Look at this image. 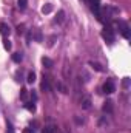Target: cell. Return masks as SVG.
<instances>
[{"instance_id": "cell-5", "label": "cell", "mask_w": 131, "mask_h": 133, "mask_svg": "<svg viewBox=\"0 0 131 133\" xmlns=\"http://www.w3.org/2000/svg\"><path fill=\"white\" fill-rule=\"evenodd\" d=\"M119 28H120V33H122V36H123L125 39H130V28H128L127 23L119 22Z\"/></svg>"}, {"instance_id": "cell-19", "label": "cell", "mask_w": 131, "mask_h": 133, "mask_svg": "<svg viewBox=\"0 0 131 133\" xmlns=\"http://www.w3.org/2000/svg\"><path fill=\"white\" fill-rule=\"evenodd\" d=\"M35 40H37V42H40V40H42V34H40L39 30H35Z\"/></svg>"}, {"instance_id": "cell-18", "label": "cell", "mask_w": 131, "mask_h": 133, "mask_svg": "<svg viewBox=\"0 0 131 133\" xmlns=\"http://www.w3.org/2000/svg\"><path fill=\"white\" fill-rule=\"evenodd\" d=\"M3 46H5V50H8V51H9L12 45H11V42H9L8 39H5V40H3Z\"/></svg>"}, {"instance_id": "cell-4", "label": "cell", "mask_w": 131, "mask_h": 133, "mask_svg": "<svg viewBox=\"0 0 131 133\" xmlns=\"http://www.w3.org/2000/svg\"><path fill=\"white\" fill-rule=\"evenodd\" d=\"M91 104H93V101H91L90 96H83V98L80 99V105H82L83 110H90V108H91Z\"/></svg>"}, {"instance_id": "cell-2", "label": "cell", "mask_w": 131, "mask_h": 133, "mask_svg": "<svg viewBox=\"0 0 131 133\" xmlns=\"http://www.w3.org/2000/svg\"><path fill=\"white\" fill-rule=\"evenodd\" d=\"M103 93L105 95H111V93H114V90H116V87H114V84H113V81H106L105 84H103Z\"/></svg>"}, {"instance_id": "cell-15", "label": "cell", "mask_w": 131, "mask_h": 133, "mask_svg": "<svg viewBox=\"0 0 131 133\" xmlns=\"http://www.w3.org/2000/svg\"><path fill=\"white\" fill-rule=\"evenodd\" d=\"M26 81H28V84H34V82H35V74H34L33 71H31V73H28Z\"/></svg>"}, {"instance_id": "cell-1", "label": "cell", "mask_w": 131, "mask_h": 133, "mask_svg": "<svg viewBox=\"0 0 131 133\" xmlns=\"http://www.w3.org/2000/svg\"><path fill=\"white\" fill-rule=\"evenodd\" d=\"M102 37L106 40V42H114V33H113V30L111 28H105L103 31H102Z\"/></svg>"}, {"instance_id": "cell-6", "label": "cell", "mask_w": 131, "mask_h": 133, "mask_svg": "<svg viewBox=\"0 0 131 133\" xmlns=\"http://www.w3.org/2000/svg\"><path fill=\"white\" fill-rule=\"evenodd\" d=\"M0 34L5 36V37L9 36V34H11V28H9L6 23H0Z\"/></svg>"}, {"instance_id": "cell-22", "label": "cell", "mask_w": 131, "mask_h": 133, "mask_svg": "<svg viewBox=\"0 0 131 133\" xmlns=\"http://www.w3.org/2000/svg\"><path fill=\"white\" fill-rule=\"evenodd\" d=\"M6 133H14V129H12L11 122H8V132H6Z\"/></svg>"}, {"instance_id": "cell-23", "label": "cell", "mask_w": 131, "mask_h": 133, "mask_svg": "<svg viewBox=\"0 0 131 133\" xmlns=\"http://www.w3.org/2000/svg\"><path fill=\"white\" fill-rule=\"evenodd\" d=\"M23 133H34V132H33V129H26Z\"/></svg>"}, {"instance_id": "cell-9", "label": "cell", "mask_w": 131, "mask_h": 133, "mask_svg": "<svg viewBox=\"0 0 131 133\" xmlns=\"http://www.w3.org/2000/svg\"><path fill=\"white\" fill-rule=\"evenodd\" d=\"M42 64H43L45 68H48V70H49V68H53V61H51L49 57H43V59H42Z\"/></svg>"}, {"instance_id": "cell-20", "label": "cell", "mask_w": 131, "mask_h": 133, "mask_svg": "<svg viewBox=\"0 0 131 133\" xmlns=\"http://www.w3.org/2000/svg\"><path fill=\"white\" fill-rule=\"evenodd\" d=\"M20 98H22V99H26V90H25V88H22V91H20Z\"/></svg>"}, {"instance_id": "cell-3", "label": "cell", "mask_w": 131, "mask_h": 133, "mask_svg": "<svg viewBox=\"0 0 131 133\" xmlns=\"http://www.w3.org/2000/svg\"><path fill=\"white\" fill-rule=\"evenodd\" d=\"M88 3H90V6H91V9L97 14V17L100 19V2L99 0H86Z\"/></svg>"}, {"instance_id": "cell-11", "label": "cell", "mask_w": 131, "mask_h": 133, "mask_svg": "<svg viewBox=\"0 0 131 133\" xmlns=\"http://www.w3.org/2000/svg\"><path fill=\"white\" fill-rule=\"evenodd\" d=\"M63 20H65V12H63V11H59V12H57V17H56V22H57V23H62Z\"/></svg>"}, {"instance_id": "cell-7", "label": "cell", "mask_w": 131, "mask_h": 133, "mask_svg": "<svg viewBox=\"0 0 131 133\" xmlns=\"http://www.w3.org/2000/svg\"><path fill=\"white\" fill-rule=\"evenodd\" d=\"M102 110H103L105 113H111V111H113V102H111V101H106V102H103V107H102Z\"/></svg>"}, {"instance_id": "cell-13", "label": "cell", "mask_w": 131, "mask_h": 133, "mask_svg": "<svg viewBox=\"0 0 131 133\" xmlns=\"http://www.w3.org/2000/svg\"><path fill=\"white\" fill-rule=\"evenodd\" d=\"M42 88L43 90H49V84H48V77H45V74H43V81H42Z\"/></svg>"}, {"instance_id": "cell-8", "label": "cell", "mask_w": 131, "mask_h": 133, "mask_svg": "<svg viewBox=\"0 0 131 133\" xmlns=\"http://www.w3.org/2000/svg\"><path fill=\"white\" fill-rule=\"evenodd\" d=\"M90 66H91L93 70L99 71V73H102V71H103V66L100 65V64H97V62H93V61H90Z\"/></svg>"}, {"instance_id": "cell-10", "label": "cell", "mask_w": 131, "mask_h": 133, "mask_svg": "<svg viewBox=\"0 0 131 133\" xmlns=\"http://www.w3.org/2000/svg\"><path fill=\"white\" fill-rule=\"evenodd\" d=\"M22 59H23V54H22V53H14V54H12V61H14L16 64H20Z\"/></svg>"}, {"instance_id": "cell-16", "label": "cell", "mask_w": 131, "mask_h": 133, "mask_svg": "<svg viewBox=\"0 0 131 133\" xmlns=\"http://www.w3.org/2000/svg\"><path fill=\"white\" fill-rule=\"evenodd\" d=\"M17 5H19L20 9H25L26 5H28V0H17Z\"/></svg>"}, {"instance_id": "cell-12", "label": "cell", "mask_w": 131, "mask_h": 133, "mask_svg": "<svg viewBox=\"0 0 131 133\" xmlns=\"http://www.w3.org/2000/svg\"><path fill=\"white\" fill-rule=\"evenodd\" d=\"M54 132H56V127H53V125H46V127L42 129V133H54Z\"/></svg>"}, {"instance_id": "cell-17", "label": "cell", "mask_w": 131, "mask_h": 133, "mask_svg": "<svg viewBox=\"0 0 131 133\" xmlns=\"http://www.w3.org/2000/svg\"><path fill=\"white\" fill-rule=\"evenodd\" d=\"M25 107H26V110H28V111H33V113L35 111V105H34V102H28Z\"/></svg>"}, {"instance_id": "cell-21", "label": "cell", "mask_w": 131, "mask_h": 133, "mask_svg": "<svg viewBox=\"0 0 131 133\" xmlns=\"http://www.w3.org/2000/svg\"><path fill=\"white\" fill-rule=\"evenodd\" d=\"M57 87L60 88V91H62V93H68V91H66V88H65V85H62V84H57Z\"/></svg>"}, {"instance_id": "cell-14", "label": "cell", "mask_w": 131, "mask_h": 133, "mask_svg": "<svg viewBox=\"0 0 131 133\" xmlns=\"http://www.w3.org/2000/svg\"><path fill=\"white\" fill-rule=\"evenodd\" d=\"M51 9H53V6H51V3H46L43 8H42V12L43 14H48V12H51Z\"/></svg>"}]
</instances>
